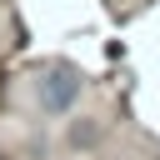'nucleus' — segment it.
<instances>
[{
	"instance_id": "1",
	"label": "nucleus",
	"mask_w": 160,
	"mask_h": 160,
	"mask_svg": "<svg viewBox=\"0 0 160 160\" xmlns=\"http://www.w3.org/2000/svg\"><path fill=\"white\" fill-rule=\"evenodd\" d=\"M75 95H80V75H75L70 65H55V70L40 80V105H45V110H55V115H60V110H70V105H75Z\"/></svg>"
}]
</instances>
